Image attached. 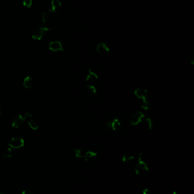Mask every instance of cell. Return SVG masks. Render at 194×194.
Wrapping results in <instances>:
<instances>
[{
	"instance_id": "obj_6",
	"label": "cell",
	"mask_w": 194,
	"mask_h": 194,
	"mask_svg": "<svg viewBox=\"0 0 194 194\" xmlns=\"http://www.w3.org/2000/svg\"><path fill=\"white\" fill-rule=\"evenodd\" d=\"M145 115L142 112H137L132 116L130 120V123L132 125H138L142 122V119L145 118Z\"/></svg>"
},
{
	"instance_id": "obj_9",
	"label": "cell",
	"mask_w": 194,
	"mask_h": 194,
	"mask_svg": "<svg viewBox=\"0 0 194 194\" xmlns=\"http://www.w3.org/2000/svg\"><path fill=\"white\" fill-rule=\"evenodd\" d=\"M61 6V2L60 0H52L49 12L50 13H55L58 11Z\"/></svg>"
},
{
	"instance_id": "obj_13",
	"label": "cell",
	"mask_w": 194,
	"mask_h": 194,
	"mask_svg": "<svg viewBox=\"0 0 194 194\" xmlns=\"http://www.w3.org/2000/svg\"><path fill=\"white\" fill-rule=\"evenodd\" d=\"M135 158V156H133V155L125 154L122 157V162L126 164L132 163L134 161Z\"/></svg>"
},
{
	"instance_id": "obj_21",
	"label": "cell",
	"mask_w": 194,
	"mask_h": 194,
	"mask_svg": "<svg viewBox=\"0 0 194 194\" xmlns=\"http://www.w3.org/2000/svg\"><path fill=\"white\" fill-rule=\"evenodd\" d=\"M32 2V0H23V5L28 8L31 6Z\"/></svg>"
},
{
	"instance_id": "obj_12",
	"label": "cell",
	"mask_w": 194,
	"mask_h": 194,
	"mask_svg": "<svg viewBox=\"0 0 194 194\" xmlns=\"http://www.w3.org/2000/svg\"><path fill=\"white\" fill-rule=\"evenodd\" d=\"M23 85L26 89H30L33 85V78L30 76L25 77L23 80Z\"/></svg>"
},
{
	"instance_id": "obj_23",
	"label": "cell",
	"mask_w": 194,
	"mask_h": 194,
	"mask_svg": "<svg viewBox=\"0 0 194 194\" xmlns=\"http://www.w3.org/2000/svg\"><path fill=\"white\" fill-rule=\"evenodd\" d=\"M141 107L145 110H148L149 109V102L147 103H142L141 104Z\"/></svg>"
},
{
	"instance_id": "obj_10",
	"label": "cell",
	"mask_w": 194,
	"mask_h": 194,
	"mask_svg": "<svg viewBox=\"0 0 194 194\" xmlns=\"http://www.w3.org/2000/svg\"><path fill=\"white\" fill-rule=\"evenodd\" d=\"M88 72L89 73L86 77V81L90 83V84H92L97 81L99 77L96 73L92 72L91 69H89Z\"/></svg>"
},
{
	"instance_id": "obj_1",
	"label": "cell",
	"mask_w": 194,
	"mask_h": 194,
	"mask_svg": "<svg viewBox=\"0 0 194 194\" xmlns=\"http://www.w3.org/2000/svg\"><path fill=\"white\" fill-rule=\"evenodd\" d=\"M32 117V115L29 112H26L24 115L19 114H15L12 118V125L16 129L21 128L24 125L26 119L31 118Z\"/></svg>"
},
{
	"instance_id": "obj_3",
	"label": "cell",
	"mask_w": 194,
	"mask_h": 194,
	"mask_svg": "<svg viewBox=\"0 0 194 194\" xmlns=\"http://www.w3.org/2000/svg\"><path fill=\"white\" fill-rule=\"evenodd\" d=\"M49 31V29L42 26H38L35 28L32 34V38L34 40H41L45 34Z\"/></svg>"
},
{
	"instance_id": "obj_20",
	"label": "cell",
	"mask_w": 194,
	"mask_h": 194,
	"mask_svg": "<svg viewBox=\"0 0 194 194\" xmlns=\"http://www.w3.org/2000/svg\"><path fill=\"white\" fill-rule=\"evenodd\" d=\"M145 123L146 124V125L147 126V128L149 130H151L152 127H153V125H152V121L150 118H148L146 119L145 120Z\"/></svg>"
},
{
	"instance_id": "obj_24",
	"label": "cell",
	"mask_w": 194,
	"mask_h": 194,
	"mask_svg": "<svg viewBox=\"0 0 194 194\" xmlns=\"http://www.w3.org/2000/svg\"><path fill=\"white\" fill-rule=\"evenodd\" d=\"M189 60H190V62H191V64L193 65L194 63V56L193 53H191V56L190 55V59H189Z\"/></svg>"
},
{
	"instance_id": "obj_26",
	"label": "cell",
	"mask_w": 194,
	"mask_h": 194,
	"mask_svg": "<svg viewBox=\"0 0 194 194\" xmlns=\"http://www.w3.org/2000/svg\"><path fill=\"white\" fill-rule=\"evenodd\" d=\"M2 110H3L2 106V105L0 104V114L2 113Z\"/></svg>"
},
{
	"instance_id": "obj_22",
	"label": "cell",
	"mask_w": 194,
	"mask_h": 194,
	"mask_svg": "<svg viewBox=\"0 0 194 194\" xmlns=\"http://www.w3.org/2000/svg\"><path fill=\"white\" fill-rule=\"evenodd\" d=\"M143 194H157L154 191L150 189H145L143 190Z\"/></svg>"
},
{
	"instance_id": "obj_7",
	"label": "cell",
	"mask_w": 194,
	"mask_h": 194,
	"mask_svg": "<svg viewBox=\"0 0 194 194\" xmlns=\"http://www.w3.org/2000/svg\"><path fill=\"white\" fill-rule=\"evenodd\" d=\"M96 51L98 53L101 55H105L108 54L110 49L104 43H101L97 45L96 48Z\"/></svg>"
},
{
	"instance_id": "obj_19",
	"label": "cell",
	"mask_w": 194,
	"mask_h": 194,
	"mask_svg": "<svg viewBox=\"0 0 194 194\" xmlns=\"http://www.w3.org/2000/svg\"><path fill=\"white\" fill-rule=\"evenodd\" d=\"M42 19L44 23H48L51 20V16L47 13H43L42 16Z\"/></svg>"
},
{
	"instance_id": "obj_11",
	"label": "cell",
	"mask_w": 194,
	"mask_h": 194,
	"mask_svg": "<svg viewBox=\"0 0 194 194\" xmlns=\"http://www.w3.org/2000/svg\"><path fill=\"white\" fill-rule=\"evenodd\" d=\"M108 126L113 131H117L120 129L121 127V123L118 119L113 120L112 121L109 122Z\"/></svg>"
},
{
	"instance_id": "obj_15",
	"label": "cell",
	"mask_w": 194,
	"mask_h": 194,
	"mask_svg": "<svg viewBox=\"0 0 194 194\" xmlns=\"http://www.w3.org/2000/svg\"><path fill=\"white\" fill-rule=\"evenodd\" d=\"M28 124L30 128L32 130H37L38 128V124L34 120L31 119L29 120L28 121Z\"/></svg>"
},
{
	"instance_id": "obj_27",
	"label": "cell",
	"mask_w": 194,
	"mask_h": 194,
	"mask_svg": "<svg viewBox=\"0 0 194 194\" xmlns=\"http://www.w3.org/2000/svg\"><path fill=\"white\" fill-rule=\"evenodd\" d=\"M171 194H179L177 191H173L172 193H171Z\"/></svg>"
},
{
	"instance_id": "obj_28",
	"label": "cell",
	"mask_w": 194,
	"mask_h": 194,
	"mask_svg": "<svg viewBox=\"0 0 194 194\" xmlns=\"http://www.w3.org/2000/svg\"><path fill=\"white\" fill-rule=\"evenodd\" d=\"M0 194H4V193H1V192H0Z\"/></svg>"
},
{
	"instance_id": "obj_2",
	"label": "cell",
	"mask_w": 194,
	"mask_h": 194,
	"mask_svg": "<svg viewBox=\"0 0 194 194\" xmlns=\"http://www.w3.org/2000/svg\"><path fill=\"white\" fill-rule=\"evenodd\" d=\"M135 173L137 175L143 177L149 172V167L142 158V154H139L137 163L135 165Z\"/></svg>"
},
{
	"instance_id": "obj_17",
	"label": "cell",
	"mask_w": 194,
	"mask_h": 194,
	"mask_svg": "<svg viewBox=\"0 0 194 194\" xmlns=\"http://www.w3.org/2000/svg\"><path fill=\"white\" fill-rule=\"evenodd\" d=\"M87 90L91 94H95L97 92V90H96V87L92 84L87 85Z\"/></svg>"
},
{
	"instance_id": "obj_25",
	"label": "cell",
	"mask_w": 194,
	"mask_h": 194,
	"mask_svg": "<svg viewBox=\"0 0 194 194\" xmlns=\"http://www.w3.org/2000/svg\"><path fill=\"white\" fill-rule=\"evenodd\" d=\"M21 194H34L32 192H31L30 190H25L22 192Z\"/></svg>"
},
{
	"instance_id": "obj_8",
	"label": "cell",
	"mask_w": 194,
	"mask_h": 194,
	"mask_svg": "<svg viewBox=\"0 0 194 194\" xmlns=\"http://www.w3.org/2000/svg\"><path fill=\"white\" fill-rule=\"evenodd\" d=\"M48 48L50 50L53 52L63 51V48L61 43L59 41L51 42L48 45Z\"/></svg>"
},
{
	"instance_id": "obj_5",
	"label": "cell",
	"mask_w": 194,
	"mask_h": 194,
	"mask_svg": "<svg viewBox=\"0 0 194 194\" xmlns=\"http://www.w3.org/2000/svg\"><path fill=\"white\" fill-rule=\"evenodd\" d=\"M135 95L139 99L142 100V103H147V98L148 97V93L146 89L142 88H138L135 91Z\"/></svg>"
},
{
	"instance_id": "obj_16",
	"label": "cell",
	"mask_w": 194,
	"mask_h": 194,
	"mask_svg": "<svg viewBox=\"0 0 194 194\" xmlns=\"http://www.w3.org/2000/svg\"><path fill=\"white\" fill-rule=\"evenodd\" d=\"M12 156V150L10 148H7L3 151V156L6 158H9Z\"/></svg>"
},
{
	"instance_id": "obj_18",
	"label": "cell",
	"mask_w": 194,
	"mask_h": 194,
	"mask_svg": "<svg viewBox=\"0 0 194 194\" xmlns=\"http://www.w3.org/2000/svg\"><path fill=\"white\" fill-rule=\"evenodd\" d=\"M74 153H75V157L77 158H81L83 157L84 152L83 150L81 149H74Z\"/></svg>"
},
{
	"instance_id": "obj_14",
	"label": "cell",
	"mask_w": 194,
	"mask_h": 194,
	"mask_svg": "<svg viewBox=\"0 0 194 194\" xmlns=\"http://www.w3.org/2000/svg\"><path fill=\"white\" fill-rule=\"evenodd\" d=\"M97 153L94 152L93 151H87L84 153L83 158H84L86 161H87L89 159L95 157L97 156Z\"/></svg>"
},
{
	"instance_id": "obj_4",
	"label": "cell",
	"mask_w": 194,
	"mask_h": 194,
	"mask_svg": "<svg viewBox=\"0 0 194 194\" xmlns=\"http://www.w3.org/2000/svg\"><path fill=\"white\" fill-rule=\"evenodd\" d=\"M9 146L14 149H19L23 147L25 145L24 140L19 137H12L8 143Z\"/></svg>"
}]
</instances>
